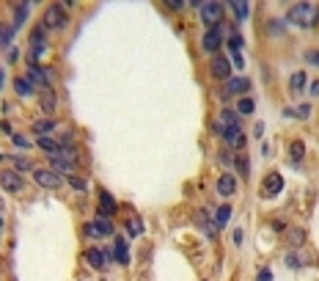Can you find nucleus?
<instances>
[{
    "label": "nucleus",
    "mask_w": 319,
    "mask_h": 281,
    "mask_svg": "<svg viewBox=\"0 0 319 281\" xmlns=\"http://www.w3.org/2000/svg\"><path fill=\"white\" fill-rule=\"evenodd\" d=\"M289 22L300 25V28H314V25L319 22V6L316 3H297L289 9Z\"/></svg>",
    "instance_id": "obj_1"
},
{
    "label": "nucleus",
    "mask_w": 319,
    "mask_h": 281,
    "mask_svg": "<svg viewBox=\"0 0 319 281\" xmlns=\"http://www.w3.org/2000/svg\"><path fill=\"white\" fill-rule=\"evenodd\" d=\"M215 133L220 135L223 141L228 143L231 149H242L248 143V138H245V133H242V127H234V130H228V127H223L220 121H215Z\"/></svg>",
    "instance_id": "obj_2"
},
{
    "label": "nucleus",
    "mask_w": 319,
    "mask_h": 281,
    "mask_svg": "<svg viewBox=\"0 0 319 281\" xmlns=\"http://www.w3.org/2000/svg\"><path fill=\"white\" fill-rule=\"evenodd\" d=\"M201 9V22L209 25V28H220V17H223V6L209 0V3H198Z\"/></svg>",
    "instance_id": "obj_3"
},
{
    "label": "nucleus",
    "mask_w": 319,
    "mask_h": 281,
    "mask_svg": "<svg viewBox=\"0 0 319 281\" xmlns=\"http://www.w3.org/2000/svg\"><path fill=\"white\" fill-rule=\"evenodd\" d=\"M44 28H52V31H61V28H66L69 25V17H66V11H64V6H50V9L44 11Z\"/></svg>",
    "instance_id": "obj_4"
},
{
    "label": "nucleus",
    "mask_w": 319,
    "mask_h": 281,
    "mask_svg": "<svg viewBox=\"0 0 319 281\" xmlns=\"http://www.w3.org/2000/svg\"><path fill=\"white\" fill-rule=\"evenodd\" d=\"M33 180H36L39 188H47V190H55L61 188V174H55L52 168H33Z\"/></svg>",
    "instance_id": "obj_5"
},
{
    "label": "nucleus",
    "mask_w": 319,
    "mask_h": 281,
    "mask_svg": "<svg viewBox=\"0 0 319 281\" xmlns=\"http://www.w3.org/2000/svg\"><path fill=\"white\" fill-rule=\"evenodd\" d=\"M85 235H88V237H107V235H113L110 218H105V215L94 218L91 223H85Z\"/></svg>",
    "instance_id": "obj_6"
},
{
    "label": "nucleus",
    "mask_w": 319,
    "mask_h": 281,
    "mask_svg": "<svg viewBox=\"0 0 319 281\" xmlns=\"http://www.w3.org/2000/svg\"><path fill=\"white\" fill-rule=\"evenodd\" d=\"M0 188H3L6 193H19V190L25 188V180L17 171H3V174H0Z\"/></svg>",
    "instance_id": "obj_7"
},
{
    "label": "nucleus",
    "mask_w": 319,
    "mask_h": 281,
    "mask_svg": "<svg viewBox=\"0 0 319 281\" xmlns=\"http://www.w3.org/2000/svg\"><path fill=\"white\" fill-rule=\"evenodd\" d=\"M209 72H212V78H218V80H228L231 78V64H228L226 56H212V61H209Z\"/></svg>",
    "instance_id": "obj_8"
},
{
    "label": "nucleus",
    "mask_w": 319,
    "mask_h": 281,
    "mask_svg": "<svg viewBox=\"0 0 319 281\" xmlns=\"http://www.w3.org/2000/svg\"><path fill=\"white\" fill-rule=\"evenodd\" d=\"M201 47L207 53H218L220 47H223V36H220V28H209L207 33H204V39H201Z\"/></svg>",
    "instance_id": "obj_9"
},
{
    "label": "nucleus",
    "mask_w": 319,
    "mask_h": 281,
    "mask_svg": "<svg viewBox=\"0 0 319 281\" xmlns=\"http://www.w3.org/2000/svg\"><path fill=\"white\" fill-rule=\"evenodd\" d=\"M25 78H28V80H31L33 86L50 88V74H47V69H44V66H39V64L28 66V74H25Z\"/></svg>",
    "instance_id": "obj_10"
},
{
    "label": "nucleus",
    "mask_w": 319,
    "mask_h": 281,
    "mask_svg": "<svg viewBox=\"0 0 319 281\" xmlns=\"http://www.w3.org/2000/svg\"><path fill=\"white\" fill-rule=\"evenodd\" d=\"M44 50H47V44H44V25H42V28H36L31 36V56L39 58V56H44Z\"/></svg>",
    "instance_id": "obj_11"
},
{
    "label": "nucleus",
    "mask_w": 319,
    "mask_h": 281,
    "mask_svg": "<svg viewBox=\"0 0 319 281\" xmlns=\"http://www.w3.org/2000/svg\"><path fill=\"white\" fill-rule=\"evenodd\" d=\"M281 188H283L281 174H270L267 180H264V185H262V193L264 196H275V193H281Z\"/></svg>",
    "instance_id": "obj_12"
},
{
    "label": "nucleus",
    "mask_w": 319,
    "mask_h": 281,
    "mask_svg": "<svg viewBox=\"0 0 319 281\" xmlns=\"http://www.w3.org/2000/svg\"><path fill=\"white\" fill-rule=\"evenodd\" d=\"M245 91H250L248 78H228L226 80V94H245Z\"/></svg>",
    "instance_id": "obj_13"
},
{
    "label": "nucleus",
    "mask_w": 319,
    "mask_h": 281,
    "mask_svg": "<svg viewBox=\"0 0 319 281\" xmlns=\"http://www.w3.org/2000/svg\"><path fill=\"white\" fill-rule=\"evenodd\" d=\"M234 190H237V176L226 171V174L218 180V193L220 196H234Z\"/></svg>",
    "instance_id": "obj_14"
},
{
    "label": "nucleus",
    "mask_w": 319,
    "mask_h": 281,
    "mask_svg": "<svg viewBox=\"0 0 319 281\" xmlns=\"http://www.w3.org/2000/svg\"><path fill=\"white\" fill-rule=\"evenodd\" d=\"M85 262L91 265L94 270H105L107 259H105V253H102L99 248H88V251H85Z\"/></svg>",
    "instance_id": "obj_15"
},
{
    "label": "nucleus",
    "mask_w": 319,
    "mask_h": 281,
    "mask_svg": "<svg viewBox=\"0 0 319 281\" xmlns=\"http://www.w3.org/2000/svg\"><path fill=\"white\" fill-rule=\"evenodd\" d=\"M113 212H116V201H113L110 198V193H107V190H99V215H113Z\"/></svg>",
    "instance_id": "obj_16"
},
{
    "label": "nucleus",
    "mask_w": 319,
    "mask_h": 281,
    "mask_svg": "<svg viewBox=\"0 0 319 281\" xmlns=\"http://www.w3.org/2000/svg\"><path fill=\"white\" fill-rule=\"evenodd\" d=\"M113 257H116L119 265H130V253H127V240L119 237L116 245H113Z\"/></svg>",
    "instance_id": "obj_17"
},
{
    "label": "nucleus",
    "mask_w": 319,
    "mask_h": 281,
    "mask_svg": "<svg viewBox=\"0 0 319 281\" xmlns=\"http://www.w3.org/2000/svg\"><path fill=\"white\" fill-rule=\"evenodd\" d=\"M42 111L47 113V119H50V113L55 111V91H52V88H44L42 91Z\"/></svg>",
    "instance_id": "obj_18"
},
{
    "label": "nucleus",
    "mask_w": 319,
    "mask_h": 281,
    "mask_svg": "<svg viewBox=\"0 0 319 281\" xmlns=\"http://www.w3.org/2000/svg\"><path fill=\"white\" fill-rule=\"evenodd\" d=\"M220 124H223V127H228V130L240 127V119H237V111H231V108H223V111H220Z\"/></svg>",
    "instance_id": "obj_19"
},
{
    "label": "nucleus",
    "mask_w": 319,
    "mask_h": 281,
    "mask_svg": "<svg viewBox=\"0 0 319 281\" xmlns=\"http://www.w3.org/2000/svg\"><path fill=\"white\" fill-rule=\"evenodd\" d=\"M303 157H305V143L303 141H292L289 143V160L292 163H300Z\"/></svg>",
    "instance_id": "obj_20"
},
{
    "label": "nucleus",
    "mask_w": 319,
    "mask_h": 281,
    "mask_svg": "<svg viewBox=\"0 0 319 281\" xmlns=\"http://www.w3.org/2000/svg\"><path fill=\"white\" fill-rule=\"evenodd\" d=\"M28 11H31L28 3H17V9H14V31L25 25V19H28Z\"/></svg>",
    "instance_id": "obj_21"
},
{
    "label": "nucleus",
    "mask_w": 319,
    "mask_h": 281,
    "mask_svg": "<svg viewBox=\"0 0 319 281\" xmlns=\"http://www.w3.org/2000/svg\"><path fill=\"white\" fill-rule=\"evenodd\" d=\"M33 88H36V86H33L28 78H17V80H14V91L19 94V97H31Z\"/></svg>",
    "instance_id": "obj_22"
},
{
    "label": "nucleus",
    "mask_w": 319,
    "mask_h": 281,
    "mask_svg": "<svg viewBox=\"0 0 319 281\" xmlns=\"http://www.w3.org/2000/svg\"><path fill=\"white\" fill-rule=\"evenodd\" d=\"M55 130V119H39L36 124H33V133L42 138V135H47V133H52Z\"/></svg>",
    "instance_id": "obj_23"
},
{
    "label": "nucleus",
    "mask_w": 319,
    "mask_h": 281,
    "mask_svg": "<svg viewBox=\"0 0 319 281\" xmlns=\"http://www.w3.org/2000/svg\"><path fill=\"white\" fill-rule=\"evenodd\" d=\"M11 39H14V25H9V22H0V47L11 44Z\"/></svg>",
    "instance_id": "obj_24"
},
{
    "label": "nucleus",
    "mask_w": 319,
    "mask_h": 281,
    "mask_svg": "<svg viewBox=\"0 0 319 281\" xmlns=\"http://www.w3.org/2000/svg\"><path fill=\"white\" fill-rule=\"evenodd\" d=\"M39 146H42L47 155H52V157L61 155V146H58V143L52 141V138H47V135H42V138H39Z\"/></svg>",
    "instance_id": "obj_25"
},
{
    "label": "nucleus",
    "mask_w": 319,
    "mask_h": 281,
    "mask_svg": "<svg viewBox=\"0 0 319 281\" xmlns=\"http://www.w3.org/2000/svg\"><path fill=\"white\" fill-rule=\"evenodd\" d=\"M52 166H55V168H52V171H55V174H69L72 176V163L69 160H64V157H52Z\"/></svg>",
    "instance_id": "obj_26"
},
{
    "label": "nucleus",
    "mask_w": 319,
    "mask_h": 281,
    "mask_svg": "<svg viewBox=\"0 0 319 281\" xmlns=\"http://www.w3.org/2000/svg\"><path fill=\"white\" fill-rule=\"evenodd\" d=\"M231 9H234L237 19H248V17H250V6L245 3V0H234V3H231Z\"/></svg>",
    "instance_id": "obj_27"
},
{
    "label": "nucleus",
    "mask_w": 319,
    "mask_h": 281,
    "mask_svg": "<svg viewBox=\"0 0 319 281\" xmlns=\"http://www.w3.org/2000/svg\"><path fill=\"white\" fill-rule=\"evenodd\" d=\"M303 243H305V232L297 229V226H295V229H289V245H292V248H300Z\"/></svg>",
    "instance_id": "obj_28"
},
{
    "label": "nucleus",
    "mask_w": 319,
    "mask_h": 281,
    "mask_svg": "<svg viewBox=\"0 0 319 281\" xmlns=\"http://www.w3.org/2000/svg\"><path fill=\"white\" fill-rule=\"evenodd\" d=\"M228 218H231V207H228V204H223V207L218 210V215H215V226H226Z\"/></svg>",
    "instance_id": "obj_29"
},
{
    "label": "nucleus",
    "mask_w": 319,
    "mask_h": 281,
    "mask_svg": "<svg viewBox=\"0 0 319 281\" xmlns=\"http://www.w3.org/2000/svg\"><path fill=\"white\" fill-rule=\"evenodd\" d=\"M237 113H240V116H250V113H253V99L242 97L240 102H237Z\"/></svg>",
    "instance_id": "obj_30"
},
{
    "label": "nucleus",
    "mask_w": 319,
    "mask_h": 281,
    "mask_svg": "<svg viewBox=\"0 0 319 281\" xmlns=\"http://www.w3.org/2000/svg\"><path fill=\"white\" fill-rule=\"evenodd\" d=\"M14 168H17V174H25V171H33V163H31V157H14Z\"/></svg>",
    "instance_id": "obj_31"
},
{
    "label": "nucleus",
    "mask_w": 319,
    "mask_h": 281,
    "mask_svg": "<svg viewBox=\"0 0 319 281\" xmlns=\"http://www.w3.org/2000/svg\"><path fill=\"white\" fill-rule=\"evenodd\" d=\"M289 86H292V91H300V88L305 86V74H303V72H297V74H292V80H289Z\"/></svg>",
    "instance_id": "obj_32"
},
{
    "label": "nucleus",
    "mask_w": 319,
    "mask_h": 281,
    "mask_svg": "<svg viewBox=\"0 0 319 281\" xmlns=\"http://www.w3.org/2000/svg\"><path fill=\"white\" fill-rule=\"evenodd\" d=\"M234 163H237V171H240L242 176H248L250 166H248V160H245V157H234Z\"/></svg>",
    "instance_id": "obj_33"
},
{
    "label": "nucleus",
    "mask_w": 319,
    "mask_h": 281,
    "mask_svg": "<svg viewBox=\"0 0 319 281\" xmlns=\"http://www.w3.org/2000/svg\"><path fill=\"white\" fill-rule=\"evenodd\" d=\"M143 232V223L140 221H130V235H140Z\"/></svg>",
    "instance_id": "obj_34"
},
{
    "label": "nucleus",
    "mask_w": 319,
    "mask_h": 281,
    "mask_svg": "<svg viewBox=\"0 0 319 281\" xmlns=\"http://www.w3.org/2000/svg\"><path fill=\"white\" fill-rule=\"evenodd\" d=\"M14 143H17V146H19V149H31V143H28V141H25V138H22V135H14Z\"/></svg>",
    "instance_id": "obj_35"
},
{
    "label": "nucleus",
    "mask_w": 319,
    "mask_h": 281,
    "mask_svg": "<svg viewBox=\"0 0 319 281\" xmlns=\"http://www.w3.org/2000/svg\"><path fill=\"white\" fill-rule=\"evenodd\" d=\"M72 185H74V188H77V190H85V182L83 180H80V176H72V180H69Z\"/></svg>",
    "instance_id": "obj_36"
},
{
    "label": "nucleus",
    "mask_w": 319,
    "mask_h": 281,
    "mask_svg": "<svg viewBox=\"0 0 319 281\" xmlns=\"http://www.w3.org/2000/svg\"><path fill=\"white\" fill-rule=\"evenodd\" d=\"M165 6H168V9H182L185 3H182V0H165Z\"/></svg>",
    "instance_id": "obj_37"
},
{
    "label": "nucleus",
    "mask_w": 319,
    "mask_h": 281,
    "mask_svg": "<svg viewBox=\"0 0 319 281\" xmlns=\"http://www.w3.org/2000/svg\"><path fill=\"white\" fill-rule=\"evenodd\" d=\"M256 281H273V273H270V270H262V273H259V278H256Z\"/></svg>",
    "instance_id": "obj_38"
},
{
    "label": "nucleus",
    "mask_w": 319,
    "mask_h": 281,
    "mask_svg": "<svg viewBox=\"0 0 319 281\" xmlns=\"http://www.w3.org/2000/svg\"><path fill=\"white\" fill-rule=\"evenodd\" d=\"M286 265H295L297 267V265H300V259H297L295 253H286Z\"/></svg>",
    "instance_id": "obj_39"
},
{
    "label": "nucleus",
    "mask_w": 319,
    "mask_h": 281,
    "mask_svg": "<svg viewBox=\"0 0 319 281\" xmlns=\"http://www.w3.org/2000/svg\"><path fill=\"white\" fill-rule=\"evenodd\" d=\"M305 58H308L311 64H316V66H319V53H308V56H305Z\"/></svg>",
    "instance_id": "obj_40"
},
{
    "label": "nucleus",
    "mask_w": 319,
    "mask_h": 281,
    "mask_svg": "<svg viewBox=\"0 0 319 281\" xmlns=\"http://www.w3.org/2000/svg\"><path fill=\"white\" fill-rule=\"evenodd\" d=\"M311 94H314V97L319 94V80H314V83H311Z\"/></svg>",
    "instance_id": "obj_41"
},
{
    "label": "nucleus",
    "mask_w": 319,
    "mask_h": 281,
    "mask_svg": "<svg viewBox=\"0 0 319 281\" xmlns=\"http://www.w3.org/2000/svg\"><path fill=\"white\" fill-rule=\"evenodd\" d=\"M0 226H3V218H0Z\"/></svg>",
    "instance_id": "obj_42"
}]
</instances>
